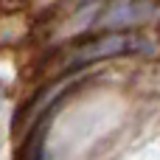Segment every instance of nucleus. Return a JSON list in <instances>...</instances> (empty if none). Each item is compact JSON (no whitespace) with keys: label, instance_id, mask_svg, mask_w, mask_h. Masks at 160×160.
<instances>
[{"label":"nucleus","instance_id":"nucleus-3","mask_svg":"<svg viewBox=\"0 0 160 160\" xmlns=\"http://www.w3.org/2000/svg\"><path fill=\"white\" fill-rule=\"evenodd\" d=\"M0 96H3V90H0Z\"/></svg>","mask_w":160,"mask_h":160},{"label":"nucleus","instance_id":"nucleus-2","mask_svg":"<svg viewBox=\"0 0 160 160\" xmlns=\"http://www.w3.org/2000/svg\"><path fill=\"white\" fill-rule=\"evenodd\" d=\"M149 14H152V6L143 3V0H115L101 14L98 25H104V28H127V25H135V22L146 20Z\"/></svg>","mask_w":160,"mask_h":160},{"label":"nucleus","instance_id":"nucleus-1","mask_svg":"<svg viewBox=\"0 0 160 160\" xmlns=\"http://www.w3.org/2000/svg\"><path fill=\"white\" fill-rule=\"evenodd\" d=\"M146 48V42H138L135 37L129 34H101L84 45H79L73 53H70V65H90V62H98V59H112V56H121V53H129V51H141Z\"/></svg>","mask_w":160,"mask_h":160}]
</instances>
